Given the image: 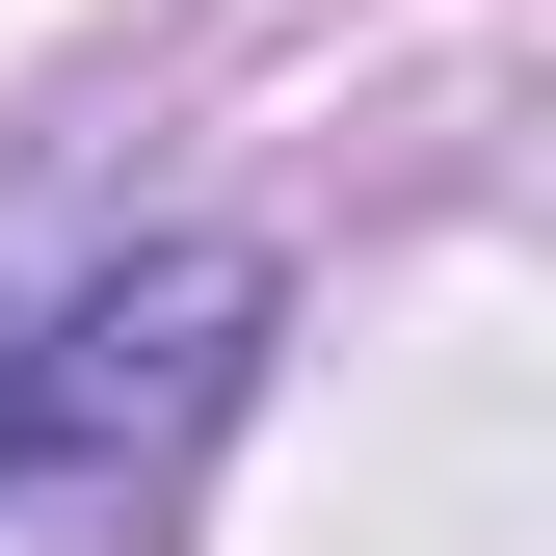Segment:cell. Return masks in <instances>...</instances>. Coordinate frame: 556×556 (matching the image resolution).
<instances>
[{
	"mask_svg": "<svg viewBox=\"0 0 556 556\" xmlns=\"http://www.w3.org/2000/svg\"><path fill=\"white\" fill-rule=\"evenodd\" d=\"M53 292H80V186L0 213V477H27V344H53Z\"/></svg>",
	"mask_w": 556,
	"mask_h": 556,
	"instance_id": "obj_2",
	"label": "cell"
},
{
	"mask_svg": "<svg viewBox=\"0 0 556 556\" xmlns=\"http://www.w3.org/2000/svg\"><path fill=\"white\" fill-rule=\"evenodd\" d=\"M239 344H265V239H132V265H80L53 344H27V451H80V477L186 451L239 397Z\"/></svg>",
	"mask_w": 556,
	"mask_h": 556,
	"instance_id": "obj_1",
	"label": "cell"
}]
</instances>
